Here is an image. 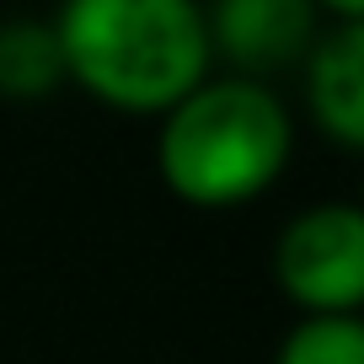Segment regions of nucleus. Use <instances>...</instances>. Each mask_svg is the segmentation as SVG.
Here are the masks:
<instances>
[{
  "label": "nucleus",
  "mask_w": 364,
  "mask_h": 364,
  "mask_svg": "<svg viewBox=\"0 0 364 364\" xmlns=\"http://www.w3.org/2000/svg\"><path fill=\"white\" fill-rule=\"evenodd\" d=\"M316 6H327V11H338L343 22H364V0H316Z\"/></svg>",
  "instance_id": "6e6552de"
},
{
  "label": "nucleus",
  "mask_w": 364,
  "mask_h": 364,
  "mask_svg": "<svg viewBox=\"0 0 364 364\" xmlns=\"http://www.w3.org/2000/svg\"><path fill=\"white\" fill-rule=\"evenodd\" d=\"M279 364H364L359 316H306L279 348Z\"/></svg>",
  "instance_id": "0eeeda50"
},
{
  "label": "nucleus",
  "mask_w": 364,
  "mask_h": 364,
  "mask_svg": "<svg viewBox=\"0 0 364 364\" xmlns=\"http://www.w3.org/2000/svg\"><path fill=\"white\" fill-rule=\"evenodd\" d=\"M289 161V113L257 80H204L166 113L156 166L198 209L247 204Z\"/></svg>",
  "instance_id": "f03ea898"
},
{
  "label": "nucleus",
  "mask_w": 364,
  "mask_h": 364,
  "mask_svg": "<svg viewBox=\"0 0 364 364\" xmlns=\"http://www.w3.org/2000/svg\"><path fill=\"white\" fill-rule=\"evenodd\" d=\"M279 284L311 316H353L364 306V209L316 204L289 220L273 252Z\"/></svg>",
  "instance_id": "7ed1b4c3"
},
{
  "label": "nucleus",
  "mask_w": 364,
  "mask_h": 364,
  "mask_svg": "<svg viewBox=\"0 0 364 364\" xmlns=\"http://www.w3.org/2000/svg\"><path fill=\"white\" fill-rule=\"evenodd\" d=\"M306 97L321 134L348 150H364V22H343L311 48Z\"/></svg>",
  "instance_id": "39448f33"
},
{
  "label": "nucleus",
  "mask_w": 364,
  "mask_h": 364,
  "mask_svg": "<svg viewBox=\"0 0 364 364\" xmlns=\"http://www.w3.org/2000/svg\"><path fill=\"white\" fill-rule=\"evenodd\" d=\"M359 209H364V204H359Z\"/></svg>",
  "instance_id": "1a4fd4ad"
},
{
  "label": "nucleus",
  "mask_w": 364,
  "mask_h": 364,
  "mask_svg": "<svg viewBox=\"0 0 364 364\" xmlns=\"http://www.w3.org/2000/svg\"><path fill=\"white\" fill-rule=\"evenodd\" d=\"M65 80V54L48 22H6L0 27V97L38 102Z\"/></svg>",
  "instance_id": "423d86ee"
},
{
  "label": "nucleus",
  "mask_w": 364,
  "mask_h": 364,
  "mask_svg": "<svg viewBox=\"0 0 364 364\" xmlns=\"http://www.w3.org/2000/svg\"><path fill=\"white\" fill-rule=\"evenodd\" d=\"M54 38L65 75L124 113H171L215 54L198 0H65Z\"/></svg>",
  "instance_id": "f257e3e1"
},
{
  "label": "nucleus",
  "mask_w": 364,
  "mask_h": 364,
  "mask_svg": "<svg viewBox=\"0 0 364 364\" xmlns=\"http://www.w3.org/2000/svg\"><path fill=\"white\" fill-rule=\"evenodd\" d=\"M204 22L209 48H220L241 75L284 70L316 48V0H215Z\"/></svg>",
  "instance_id": "20e7f679"
}]
</instances>
